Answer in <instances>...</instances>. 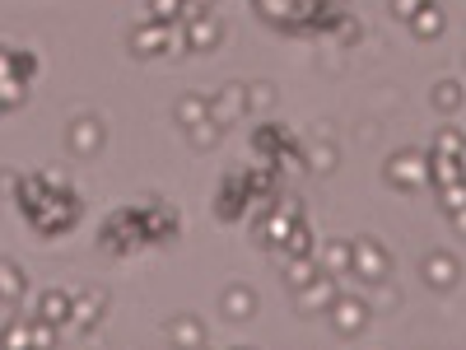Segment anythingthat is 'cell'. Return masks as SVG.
Segmentation results:
<instances>
[{
  "instance_id": "6da1fadb",
  "label": "cell",
  "mask_w": 466,
  "mask_h": 350,
  "mask_svg": "<svg viewBox=\"0 0 466 350\" xmlns=\"http://www.w3.org/2000/svg\"><path fill=\"white\" fill-rule=\"evenodd\" d=\"M19 211L43 239H56V233L75 229V220H80V197L56 173H28L19 178Z\"/></svg>"
},
{
  "instance_id": "7a4b0ae2",
  "label": "cell",
  "mask_w": 466,
  "mask_h": 350,
  "mask_svg": "<svg viewBox=\"0 0 466 350\" xmlns=\"http://www.w3.org/2000/svg\"><path fill=\"white\" fill-rule=\"evenodd\" d=\"M345 271H350V276H360V281H369V285H378V281H387V271H392V257H387V248L378 239H355V243H350Z\"/></svg>"
},
{
  "instance_id": "3957f363",
  "label": "cell",
  "mask_w": 466,
  "mask_h": 350,
  "mask_svg": "<svg viewBox=\"0 0 466 350\" xmlns=\"http://www.w3.org/2000/svg\"><path fill=\"white\" fill-rule=\"evenodd\" d=\"M424 160H430V182H439V187L443 182H461V131L448 127Z\"/></svg>"
},
{
  "instance_id": "277c9868",
  "label": "cell",
  "mask_w": 466,
  "mask_h": 350,
  "mask_svg": "<svg viewBox=\"0 0 466 350\" xmlns=\"http://www.w3.org/2000/svg\"><path fill=\"white\" fill-rule=\"evenodd\" d=\"M98 243L107 252H131L136 243H145V229H140V211L136 206H122L103 229H98Z\"/></svg>"
},
{
  "instance_id": "5b68a950",
  "label": "cell",
  "mask_w": 466,
  "mask_h": 350,
  "mask_svg": "<svg viewBox=\"0 0 466 350\" xmlns=\"http://www.w3.org/2000/svg\"><path fill=\"white\" fill-rule=\"evenodd\" d=\"M382 178L392 182V187H401V191H415V187L430 182V160H424L420 149H397L392 160H387Z\"/></svg>"
},
{
  "instance_id": "8992f818",
  "label": "cell",
  "mask_w": 466,
  "mask_h": 350,
  "mask_svg": "<svg viewBox=\"0 0 466 350\" xmlns=\"http://www.w3.org/2000/svg\"><path fill=\"white\" fill-rule=\"evenodd\" d=\"M182 33H187V52H210L219 37H224V24H219V15H210V10H191V5H187Z\"/></svg>"
},
{
  "instance_id": "52a82bcc",
  "label": "cell",
  "mask_w": 466,
  "mask_h": 350,
  "mask_svg": "<svg viewBox=\"0 0 466 350\" xmlns=\"http://www.w3.org/2000/svg\"><path fill=\"white\" fill-rule=\"evenodd\" d=\"M136 211H140L145 243H164V239H173V233L182 229V215H177L173 206H164V201H145V206H136Z\"/></svg>"
},
{
  "instance_id": "ba28073f",
  "label": "cell",
  "mask_w": 466,
  "mask_h": 350,
  "mask_svg": "<svg viewBox=\"0 0 466 350\" xmlns=\"http://www.w3.org/2000/svg\"><path fill=\"white\" fill-rule=\"evenodd\" d=\"M127 47H131V57H168V24H159V19H140L131 33H127Z\"/></svg>"
},
{
  "instance_id": "9c48e42d",
  "label": "cell",
  "mask_w": 466,
  "mask_h": 350,
  "mask_svg": "<svg viewBox=\"0 0 466 350\" xmlns=\"http://www.w3.org/2000/svg\"><path fill=\"white\" fill-rule=\"evenodd\" d=\"M369 314H373V308H369L364 299H350V294H336L331 308H327V318H331V327H336L340 336L364 332V327H369Z\"/></svg>"
},
{
  "instance_id": "30bf717a",
  "label": "cell",
  "mask_w": 466,
  "mask_h": 350,
  "mask_svg": "<svg viewBox=\"0 0 466 350\" xmlns=\"http://www.w3.org/2000/svg\"><path fill=\"white\" fill-rule=\"evenodd\" d=\"M336 294H340V290H336V276H331V271H318L313 281H303V285L294 290V299H299L303 314H327Z\"/></svg>"
},
{
  "instance_id": "8fae6325",
  "label": "cell",
  "mask_w": 466,
  "mask_h": 350,
  "mask_svg": "<svg viewBox=\"0 0 466 350\" xmlns=\"http://www.w3.org/2000/svg\"><path fill=\"white\" fill-rule=\"evenodd\" d=\"M243 201H252L248 169H238V173H228V178H224V191H219V201H215L219 220H238V215H243Z\"/></svg>"
},
{
  "instance_id": "7c38bea8",
  "label": "cell",
  "mask_w": 466,
  "mask_h": 350,
  "mask_svg": "<svg viewBox=\"0 0 466 350\" xmlns=\"http://www.w3.org/2000/svg\"><path fill=\"white\" fill-rule=\"evenodd\" d=\"M103 308H107V294H103V290L75 294V304H70V327H75V332H89V327L103 318Z\"/></svg>"
},
{
  "instance_id": "4fadbf2b",
  "label": "cell",
  "mask_w": 466,
  "mask_h": 350,
  "mask_svg": "<svg viewBox=\"0 0 466 350\" xmlns=\"http://www.w3.org/2000/svg\"><path fill=\"white\" fill-rule=\"evenodd\" d=\"M70 304H75V294H66V290H43V299H37V318L52 323V327H66V323H70Z\"/></svg>"
},
{
  "instance_id": "5bb4252c",
  "label": "cell",
  "mask_w": 466,
  "mask_h": 350,
  "mask_svg": "<svg viewBox=\"0 0 466 350\" xmlns=\"http://www.w3.org/2000/svg\"><path fill=\"white\" fill-rule=\"evenodd\" d=\"M424 281H430L434 290H448L457 281V257L452 252H430L424 257Z\"/></svg>"
},
{
  "instance_id": "9a60e30c",
  "label": "cell",
  "mask_w": 466,
  "mask_h": 350,
  "mask_svg": "<svg viewBox=\"0 0 466 350\" xmlns=\"http://www.w3.org/2000/svg\"><path fill=\"white\" fill-rule=\"evenodd\" d=\"M252 314H257V294H252L248 285H228V290H224V318L243 323V318H252Z\"/></svg>"
},
{
  "instance_id": "2e32d148",
  "label": "cell",
  "mask_w": 466,
  "mask_h": 350,
  "mask_svg": "<svg viewBox=\"0 0 466 350\" xmlns=\"http://www.w3.org/2000/svg\"><path fill=\"white\" fill-rule=\"evenodd\" d=\"M24 290H28V276L19 271V262L0 257V299H5V304H19V299H24Z\"/></svg>"
},
{
  "instance_id": "e0dca14e",
  "label": "cell",
  "mask_w": 466,
  "mask_h": 350,
  "mask_svg": "<svg viewBox=\"0 0 466 350\" xmlns=\"http://www.w3.org/2000/svg\"><path fill=\"white\" fill-rule=\"evenodd\" d=\"M276 257H280V266H285V281H289L294 290H299L303 281H313L318 271H322V266L313 262V252H303V257H285V252H276Z\"/></svg>"
},
{
  "instance_id": "ac0fdd59",
  "label": "cell",
  "mask_w": 466,
  "mask_h": 350,
  "mask_svg": "<svg viewBox=\"0 0 466 350\" xmlns=\"http://www.w3.org/2000/svg\"><path fill=\"white\" fill-rule=\"evenodd\" d=\"M406 24L415 28V37H439L448 19H443V10H439V5H420V10H415Z\"/></svg>"
},
{
  "instance_id": "d6986e66",
  "label": "cell",
  "mask_w": 466,
  "mask_h": 350,
  "mask_svg": "<svg viewBox=\"0 0 466 350\" xmlns=\"http://www.w3.org/2000/svg\"><path fill=\"white\" fill-rule=\"evenodd\" d=\"M206 103H210V117L224 127L228 117H238V112H243V89H238V85H228L219 98H206Z\"/></svg>"
},
{
  "instance_id": "ffe728a7",
  "label": "cell",
  "mask_w": 466,
  "mask_h": 350,
  "mask_svg": "<svg viewBox=\"0 0 466 350\" xmlns=\"http://www.w3.org/2000/svg\"><path fill=\"white\" fill-rule=\"evenodd\" d=\"M70 145L80 149V154H94V149L103 145V127L89 122V117H85V122H75V127H70Z\"/></svg>"
},
{
  "instance_id": "44dd1931",
  "label": "cell",
  "mask_w": 466,
  "mask_h": 350,
  "mask_svg": "<svg viewBox=\"0 0 466 350\" xmlns=\"http://www.w3.org/2000/svg\"><path fill=\"white\" fill-rule=\"evenodd\" d=\"M168 336H173L177 345H201V341H206V327H201L197 318H173V323H168Z\"/></svg>"
},
{
  "instance_id": "7402d4cb",
  "label": "cell",
  "mask_w": 466,
  "mask_h": 350,
  "mask_svg": "<svg viewBox=\"0 0 466 350\" xmlns=\"http://www.w3.org/2000/svg\"><path fill=\"white\" fill-rule=\"evenodd\" d=\"M0 345H5V350H24V345H33V318H15L5 332H0Z\"/></svg>"
},
{
  "instance_id": "603a6c76",
  "label": "cell",
  "mask_w": 466,
  "mask_h": 350,
  "mask_svg": "<svg viewBox=\"0 0 466 350\" xmlns=\"http://www.w3.org/2000/svg\"><path fill=\"white\" fill-rule=\"evenodd\" d=\"M439 201H443V211L452 215V224L461 229V224H466V215H461V201H466L461 182H443V187H439Z\"/></svg>"
},
{
  "instance_id": "cb8c5ba5",
  "label": "cell",
  "mask_w": 466,
  "mask_h": 350,
  "mask_svg": "<svg viewBox=\"0 0 466 350\" xmlns=\"http://www.w3.org/2000/svg\"><path fill=\"white\" fill-rule=\"evenodd\" d=\"M145 15L159 19V24H173L187 15V0H145Z\"/></svg>"
},
{
  "instance_id": "d4e9b609",
  "label": "cell",
  "mask_w": 466,
  "mask_h": 350,
  "mask_svg": "<svg viewBox=\"0 0 466 350\" xmlns=\"http://www.w3.org/2000/svg\"><path fill=\"white\" fill-rule=\"evenodd\" d=\"M206 117H210L206 98H182L177 103V127H197V122H206Z\"/></svg>"
},
{
  "instance_id": "484cf974",
  "label": "cell",
  "mask_w": 466,
  "mask_h": 350,
  "mask_svg": "<svg viewBox=\"0 0 466 350\" xmlns=\"http://www.w3.org/2000/svg\"><path fill=\"white\" fill-rule=\"evenodd\" d=\"M10 75H19V80H33V75H37V57H33V52H10Z\"/></svg>"
},
{
  "instance_id": "4316f807",
  "label": "cell",
  "mask_w": 466,
  "mask_h": 350,
  "mask_svg": "<svg viewBox=\"0 0 466 350\" xmlns=\"http://www.w3.org/2000/svg\"><path fill=\"white\" fill-rule=\"evenodd\" d=\"M457 103H461V85L457 80H443L434 89V108H457Z\"/></svg>"
},
{
  "instance_id": "83f0119b",
  "label": "cell",
  "mask_w": 466,
  "mask_h": 350,
  "mask_svg": "<svg viewBox=\"0 0 466 350\" xmlns=\"http://www.w3.org/2000/svg\"><path fill=\"white\" fill-rule=\"evenodd\" d=\"M327 271H345V262H350V243H327Z\"/></svg>"
},
{
  "instance_id": "f1b7e54d",
  "label": "cell",
  "mask_w": 466,
  "mask_h": 350,
  "mask_svg": "<svg viewBox=\"0 0 466 350\" xmlns=\"http://www.w3.org/2000/svg\"><path fill=\"white\" fill-rule=\"evenodd\" d=\"M308 160H313V169H336V149L331 145H318V149H308Z\"/></svg>"
},
{
  "instance_id": "f546056e",
  "label": "cell",
  "mask_w": 466,
  "mask_h": 350,
  "mask_svg": "<svg viewBox=\"0 0 466 350\" xmlns=\"http://www.w3.org/2000/svg\"><path fill=\"white\" fill-rule=\"evenodd\" d=\"M415 10H420V0H392V15L397 19H410Z\"/></svg>"
},
{
  "instance_id": "4dcf8cb0",
  "label": "cell",
  "mask_w": 466,
  "mask_h": 350,
  "mask_svg": "<svg viewBox=\"0 0 466 350\" xmlns=\"http://www.w3.org/2000/svg\"><path fill=\"white\" fill-rule=\"evenodd\" d=\"M191 10H215V0H187Z\"/></svg>"
},
{
  "instance_id": "1f68e13d",
  "label": "cell",
  "mask_w": 466,
  "mask_h": 350,
  "mask_svg": "<svg viewBox=\"0 0 466 350\" xmlns=\"http://www.w3.org/2000/svg\"><path fill=\"white\" fill-rule=\"evenodd\" d=\"M420 5H439V0H420Z\"/></svg>"
}]
</instances>
